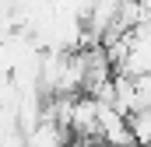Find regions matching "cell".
Instances as JSON below:
<instances>
[{
  "label": "cell",
  "mask_w": 151,
  "mask_h": 147,
  "mask_svg": "<svg viewBox=\"0 0 151 147\" xmlns=\"http://www.w3.org/2000/svg\"><path fill=\"white\" fill-rule=\"evenodd\" d=\"M127 130H130V140L134 144H144L148 147L151 140V109H137V112H127Z\"/></svg>",
  "instance_id": "6da1fadb"
}]
</instances>
